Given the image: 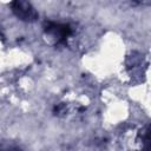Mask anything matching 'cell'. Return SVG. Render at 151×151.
<instances>
[{
  "instance_id": "cell-1",
  "label": "cell",
  "mask_w": 151,
  "mask_h": 151,
  "mask_svg": "<svg viewBox=\"0 0 151 151\" xmlns=\"http://www.w3.org/2000/svg\"><path fill=\"white\" fill-rule=\"evenodd\" d=\"M45 33L51 35L54 40L55 44L61 45V44H66L67 39L72 35V27L67 24H57V22H46L45 28H44Z\"/></svg>"
},
{
  "instance_id": "cell-2",
  "label": "cell",
  "mask_w": 151,
  "mask_h": 151,
  "mask_svg": "<svg viewBox=\"0 0 151 151\" xmlns=\"http://www.w3.org/2000/svg\"><path fill=\"white\" fill-rule=\"evenodd\" d=\"M11 7L13 13L17 15V18H19L22 21H34L38 19V13L34 9V7L27 2V1H13L11 2Z\"/></svg>"
},
{
  "instance_id": "cell-3",
  "label": "cell",
  "mask_w": 151,
  "mask_h": 151,
  "mask_svg": "<svg viewBox=\"0 0 151 151\" xmlns=\"http://www.w3.org/2000/svg\"><path fill=\"white\" fill-rule=\"evenodd\" d=\"M66 112H67V106H66V104H64V103L57 104V105L53 107V113H54L55 116H63V114H65Z\"/></svg>"
}]
</instances>
